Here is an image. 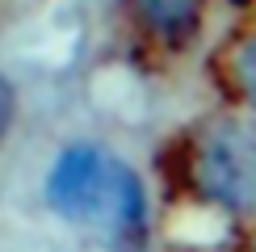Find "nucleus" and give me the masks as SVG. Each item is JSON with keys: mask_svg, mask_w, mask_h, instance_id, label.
Returning a JSON list of instances; mask_svg holds the SVG:
<instances>
[{"mask_svg": "<svg viewBox=\"0 0 256 252\" xmlns=\"http://www.w3.org/2000/svg\"><path fill=\"white\" fill-rule=\"evenodd\" d=\"M134 8L147 21V30L160 34L164 42H172V46L194 34L202 17V0H134Z\"/></svg>", "mask_w": 256, "mask_h": 252, "instance_id": "3", "label": "nucleus"}, {"mask_svg": "<svg viewBox=\"0 0 256 252\" xmlns=\"http://www.w3.org/2000/svg\"><path fill=\"white\" fill-rule=\"evenodd\" d=\"M231 76H236V88L244 92V101L256 105V34H248L231 50Z\"/></svg>", "mask_w": 256, "mask_h": 252, "instance_id": "4", "label": "nucleus"}, {"mask_svg": "<svg viewBox=\"0 0 256 252\" xmlns=\"http://www.w3.org/2000/svg\"><path fill=\"white\" fill-rule=\"evenodd\" d=\"M8 118H13V88H8V80L0 76V134L8 130Z\"/></svg>", "mask_w": 256, "mask_h": 252, "instance_id": "5", "label": "nucleus"}, {"mask_svg": "<svg viewBox=\"0 0 256 252\" xmlns=\"http://www.w3.org/2000/svg\"><path fill=\"white\" fill-rule=\"evenodd\" d=\"M194 181L202 198L231 214H256V126L214 122L194 152Z\"/></svg>", "mask_w": 256, "mask_h": 252, "instance_id": "2", "label": "nucleus"}, {"mask_svg": "<svg viewBox=\"0 0 256 252\" xmlns=\"http://www.w3.org/2000/svg\"><path fill=\"white\" fill-rule=\"evenodd\" d=\"M46 206L63 223L97 240H110L122 248L143 244L147 227L143 185L130 172V164H122L114 152H101L88 143L68 147L46 176Z\"/></svg>", "mask_w": 256, "mask_h": 252, "instance_id": "1", "label": "nucleus"}]
</instances>
